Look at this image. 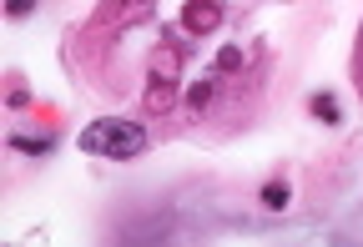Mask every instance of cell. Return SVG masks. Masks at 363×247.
<instances>
[{
    "mask_svg": "<svg viewBox=\"0 0 363 247\" xmlns=\"http://www.w3.org/2000/svg\"><path fill=\"white\" fill-rule=\"evenodd\" d=\"M81 152L106 157V162H126V157L147 152V131L136 121H121V116H101V121H91L81 131Z\"/></svg>",
    "mask_w": 363,
    "mask_h": 247,
    "instance_id": "obj_1",
    "label": "cell"
},
{
    "mask_svg": "<svg viewBox=\"0 0 363 247\" xmlns=\"http://www.w3.org/2000/svg\"><path fill=\"white\" fill-rule=\"evenodd\" d=\"M217 21H222V0H187V6H182V26H187L192 35L212 31Z\"/></svg>",
    "mask_w": 363,
    "mask_h": 247,
    "instance_id": "obj_2",
    "label": "cell"
},
{
    "mask_svg": "<svg viewBox=\"0 0 363 247\" xmlns=\"http://www.w3.org/2000/svg\"><path fill=\"white\" fill-rule=\"evenodd\" d=\"M308 106H313V116H318V121H328V126H338V121H343V106H338V96H333V91H318Z\"/></svg>",
    "mask_w": 363,
    "mask_h": 247,
    "instance_id": "obj_3",
    "label": "cell"
},
{
    "mask_svg": "<svg viewBox=\"0 0 363 247\" xmlns=\"http://www.w3.org/2000/svg\"><path fill=\"white\" fill-rule=\"evenodd\" d=\"M172 101H177V91H172V81L157 71V76H152V91H147V106H152V111H167Z\"/></svg>",
    "mask_w": 363,
    "mask_h": 247,
    "instance_id": "obj_4",
    "label": "cell"
},
{
    "mask_svg": "<svg viewBox=\"0 0 363 247\" xmlns=\"http://www.w3.org/2000/svg\"><path fill=\"white\" fill-rule=\"evenodd\" d=\"M288 197H293V192H288V182L272 177V182L262 187V207H267V212H283V207H288Z\"/></svg>",
    "mask_w": 363,
    "mask_h": 247,
    "instance_id": "obj_5",
    "label": "cell"
},
{
    "mask_svg": "<svg viewBox=\"0 0 363 247\" xmlns=\"http://www.w3.org/2000/svg\"><path fill=\"white\" fill-rule=\"evenodd\" d=\"M212 96H217V86H212V76H202V81H192V86H187V101H192L197 111H202V106L212 101Z\"/></svg>",
    "mask_w": 363,
    "mask_h": 247,
    "instance_id": "obj_6",
    "label": "cell"
},
{
    "mask_svg": "<svg viewBox=\"0 0 363 247\" xmlns=\"http://www.w3.org/2000/svg\"><path fill=\"white\" fill-rule=\"evenodd\" d=\"M16 152H30V157H45L51 152V136H11Z\"/></svg>",
    "mask_w": 363,
    "mask_h": 247,
    "instance_id": "obj_7",
    "label": "cell"
},
{
    "mask_svg": "<svg viewBox=\"0 0 363 247\" xmlns=\"http://www.w3.org/2000/svg\"><path fill=\"white\" fill-rule=\"evenodd\" d=\"M242 66V45H222L217 51V71H238Z\"/></svg>",
    "mask_w": 363,
    "mask_h": 247,
    "instance_id": "obj_8",
    "label": "cell"
},
{
    "mask_svg": "<svg viewBox=\"0 0 363 247\" xmlns=\"http://www.w3.org/2000/svg\"><path fill=\"white\" fill-rule=\"evenodd\" d=\"M30 11H35V0H6V16H16V21L30 16Z\"/></svg>",
    "mask_w": 363,
    "mask_h": 247,
    "instance_id": "obj_9",
    "label": "cell"
}]
</instances>
